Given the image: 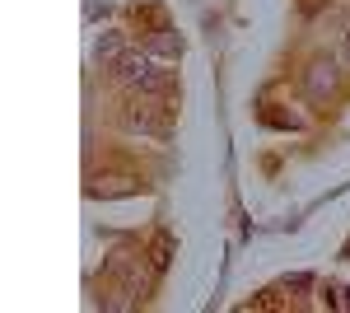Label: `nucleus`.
<instances>
[{"label": "nucleus", "instance_id": "nucleus-1", "mask_svg": "<svg viewBox=\"0 0 350 313\" xmlns=\"http://www.w3.org/2000/svg\"><path fill=\"white\" fill-rule=\"evenodd\" d=\"M117 75L126 79L131 89H140V94H163L173 84V75L163 71V61H154L150 52H126L117 61Z\"/></svg>", "mask_w": 350, "mask_h": 313}]
</instances>
